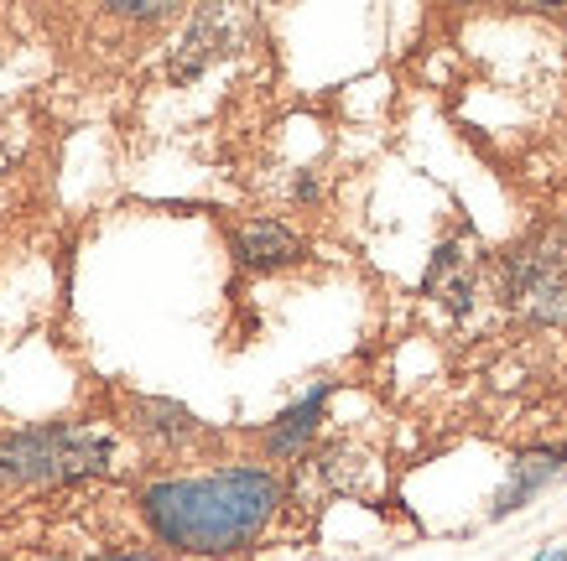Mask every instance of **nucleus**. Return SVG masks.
<instances>
[{
    "label": "nucleus",
    "mask_w": 567,
    "mask_h": 561,
    "mask_svg": "<svg viewBox=\"0 0 567 561\" xmlns=\"http://www.w3.org/2000/svg\"><path fill=\"white\" fill-rule=\"evenodd\" d=\"M323 406H328V385H312L297 406H287L271 422V432H266V453H271V458H297V453L312 443L318 422H323Z\"/></svg>",
    "instance_id": "nucleus-5"
},
{
    "label": "nucleus",
    "mask_w": 567,
    "mask_h": 561,
    "mask_svg": "<svg viewBox=\"0 0 567 561\" xmlns=\"http://www.w3.org/2000/svg\"><path fill=\"white\" fill-rule=\"evenodd\" d=\"M511 297L536 323H567V224L520 245L511 260Z\"/></svg>",
    "instance_id": "nucleus-3"
},
{
    "label": "nucleus",
    "mask_w": 567,
    "mask_h": 561,
    "mask_svg": "<svg viewBox=\"0 0 567 561\" xmlns=\"http://www.w3.org/2000/svg\"><path fill=\"white\" fill-rule=\"evenodd\" d=\"M229 250L245 271H281V266H297L308 256L302 239L281 219H235L229 224Z\"/></svg>",
    "instance_id": "nucleus-4"
},
{
    "label": "nucleus",
    "mask_w": 567,
    "mask_h": 561,
    "mask_svg": "<svg viewBox=\"0 0 567 561\" xmlns=\"http://www.w3.org/2000/svg\"><path fill=\"white\" fill-rule=\"evenodd\" d=\"M563 458H567V447L563 453H532V458H520L516 463V478H511V489L499 494V505H495V515H511V510H520L526 499H532L547 478H557V468H563Z\"/></svg>",
    "instance_id": "nucleus-6"
},
{
    "label": "nucleus",
    "mask_w": 567,
    "mask_h": 561,
    "mask_svg": "<svg viewBox=\"0 0 567 561\" xmlns=\"http://www.w3.org/2000/svg\"><path fill=\"white\" fill-rule=\"evenodd\" d=\"M542 561H567V557H542Z\"/></svg>",
    "instance_id": "nucleus-8"
},
{
    "label": "nucleus",
    "mask_w": 567,
    "mask_h": 561,
    "mask_svg": "<svg viewBox=\"0 0 567 561\" xmlns=\"http://www.w3.org/2000/svg\"><path fill=\"white\" fill-rule=\"evenodd\" d=\"M136 411L152 416V422H141V426L156 432V437H188V432H198V422L183 406H173V401H136Z\"/></svg>",
    "instance_id": "nucleus-7"
},
{
    "label": "nucleus",
    "mask_w": 567,
    "mask_h": 561,
    "mask_svg": "<svg viewBox=\"0 0 567 561\" xmlns=\"http://www.w3.org/2000/svg\"><path fill=\"white\" fill-rule=\"evenodd\" d=\"M146 526L156 541L177 551H245L266 536V526L281 510V478L271 468H219V474L162 478L141 494Z\"/></svg>",
    "instance_id": "nucleus-1"
},
{
    "label": "nucleus",
    "mask_w": 567,
    "mask_h": 561,
    "mask_svg": "<svg viewBox=\"0 0 567 561\" xmlns=\"http://www.w3.org/2000/svg\"><path fill=\"white\" fill-rule=\"evenodd\" d=\"M104 458H110V443L84 426H37V432H17L0 443V478L63 484V478L104 468Z\"/></svg>",
    "instance_id": "nucleus-2"
}]
</instances>
